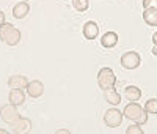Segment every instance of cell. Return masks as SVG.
Here are the masks:
<instances>
[{
    "label": "cell",
    "instance_id": "1",
    "mask_svg": "<svg viewBox=\"0 0 157 134\" xmlns=\"http://www.w3.org/2000/svg\"><path fill=\"white\" fill-rule=\"evenodd\" d=\"M123 115L127 120L138 123V125H145L148 122V112L145 111V107H141L137 101H130L123 111Z\"/></svg>",
    "mask_w": 157,
    "mask_h": 134
},
{
    "label": "cell",
    "instance_id": "2",
    "mask_svg": "<svg viewBox=\"0 0 157 134\" xmlns=\"http://www.w3.org/2000/svg\"><path fill=\"white\" fill-rule=\"evenodd\" d=\"M0 41L8 44V46H16L21 41V32L19 29H16L13 24L5 22L0 27Z\"/></svg>",
    "mask_w": 157,
    "mask_h": 134
},
{
    "label": "cell",
    "instance_id": "3",
    "mask_svg": "<svg viewBox=\"0 0 157 134\" xmlns=\"http://www.w3.org/2000/svg\"><path fill=\"white\" fill-rule=\"evenodd\" d=\"M116 84V76L113 73L112 68H101L98 73V85L101 87V90H107V88H113Z\"/></svg>",
    "mask_w": 157,
    "mask_h": 134
},
{
    "label": "cell",
    "instance_id": "4",
    "mask_svg": "<svg viewBox=\"0 0 157 134\" xmlns=\"http://www.w3.org/2000/svg\"><path fill=\"white\" fill-rule=\"evenodd\" d=\"M0 117H2V120H3L5 123H8V125L13 126L21 118V114L17 112V106L10 103V104L2 106V109H0Z\"/></svg>",
    "mask_w": 157,
    "mask_h": 134
},
{
    "label": "cell",
    "instance_id": "5",
    "mask_svg": "<svg viewBox=\"0 0 157 134\" xmlns=\"http://www.w3.org/2000/svg\"><path fill=\"white\" fill-rule=\"evenodd\" d=\"M140 63H141V57L135 51H129L123 54V57H121V66L124 70H135L140 66Z\"/></svg>",
    "mask_w": 157,
    "mask_h": 134
},
{
    "label": "cell",
    "instance_id": "6",
    "mask_svg": "<svg viewBox=\"0 0 157 134\" xmlns=\"http://www.w3.org/2000/svg\"><path fill=\"white\" fill-rule=\"evenodd\" d=\"M123 117H124L123 112H120L118 109L112 107V109L105 111V114H104V123H105L109 128H116V126L121 125Z\"/></svg>",
    "mask_w": 157,
    "mask_h": 134
},
{
    "label": "cell",
    "instance_id": "7",
    "mask_svg": "<svg viewBox=\"0 0 157 134\" xmlns=\"http://www.w3.org/2000/svg\"><path fill=\"white\" fill-rule=\"evenodd\" d=\"M25 90H27L30 98H39V96H43V93H44V84L41 80H32V82H29V85L25 87Z\"/></svg>",
    "mask_w": 157,
    "mask_h": 134
},
{
    "label": "cell",
    "instance_id": "8",
    "mask_svg": "<svg viewBox=\"0 0 157 134\" xmlns=\"http://www.w3.org/2000/svg\"><path fill=\"white\" fill-rule=\"evenodd\" d=\"M30 131H32V122L29 118L21 117L17 122L13 125V132L14 134H25V132H30Z\"/></svg>",
    "mask_w": 157,
    "mask_h": 134
},
{
    "label": "cell",
    "instance_id": "9",
    "mask_svg": "<svg viewBox=\"0 0 157 134\" xmlns=\"http://www.w3.org/2000/svg\"><path fill=\"white\" fill-rule=\"evenodd\" d=\"M99 35V25L94 21H88L83 25V36L86 39H96Z\"/></svg>",
    "mask_w": 157,
    "mask_h": 134
},
{
    "label": "cell",
    "instance_id": "10",
    "mask_svg": "<svg viewBox=\"0 0 157 134\" xmlns=\"http://www.w3.org/2000/svg\"><path fill=\"white\" fill-rule=\"evenodd\" d=\"M101 44L105 49H112L118 44V33L116 32H105L101 38Z\"/></svg>",
    "mask_w": 157,
    "mask_h": 134
},
{
    "label": "cell",
    "instance_id": "11",
    "mask_svg": "<svg viewBox=\"0 0 157 134\" xmlns=\"http://www.w3.org/2000/svg\"><path fill=\"white\" fill-rule=\"evenodd\" d=\"M8 103L14 106H22L25 103V93L22 91V88H11L8 95Z\"/></svg>",
    "mask_w": 157,
    "mask_h": 134
},
{
    "label": "cell",
    "instance_id": "12",
    "mask_svg": "<svg viewBox=\"0 0 157 134\" xmlns=\"http://www.w3.org/2000/svg\"><path fill=\"white\" fill-rule=\"evenodd\" d=\"M30 13V5L27 2H19L13 6V16L16 19H24Z\"/></svg>",
    "mask_w": 157,
    "mask_h": 134
},
{
    "label": "cell",
    "instance_id": "13",
    "mask_svg": "<svg viewBox=\"0 0 157 134\" xmlns=\"http://www.w3.org/2000/svg\"><path fill=\"white\" fill-rule=\"evenodd\" d=\"M8 85H10V88H25L29 85V79L25 77V76H21V74H17V76H11L10 79H8Z\"/></svg>",
    "mask_w": 157,
    "mask_h": 134
},
{
    "label": "cell",
    "instance_id": "14",
    "mask_svg": "<svg viewBox=\"0 0 157 134\" xmlns=\"http://www.w3.org/2000/svg\"><path fill=\"white\" fill-rule=\"evenodd\" d=\"M104 98H105V101L112 106H118L121 103V95L113 88H107V90H104Z\"/></svg>",
    "mask_w": 157,
    "mask_h": 134
},
{
    "label": "cell",
    "instance_id": "15",
    "mask_svg": "<svg viewBox=\"0 0 157 134\" xmlns=\"http://www.w3.org/2000/svg\"><path fill=\"white\" fill-rule=\"evenodd\" d=\"M143 21L149 27H157V10H154V8L143 10Z\"/></svg>",
    "mask_w": 157,
    "mask_h": 134
},
{
    "label": "cell",
    "instance_id": "16",
    "mask_svg": "<svg viewBox=\"0 0 157 134\" xmlns=\"http://www.w3.org/2000/svg\"><path fill=\"white\" fill-rule=\"evenodd\" d=\"M124 96L127 98V101H138L141 98V90L135 85H127L124 88Z\"/></svg>",
    "mask_w": 157,
    "mask_h": 134
},
{
    "label": "cell",
    "instance_id": "17",
    "mask_svg": "<svg viewBox=\"0 0 157 134\" xmlns=\"http://www.w3.org/2000/svg\"><path fill=\"white\" fill-rule=\"evenodd\" d=\"M72 6H74V10H77L78 13H83V11L88 10L90 2H88V0H72Z\"/></svg>",
    "mask_w": 157,
    "mask_h": 134
},
{
    "label": "cell",
    "instance_id": "18",
    "mask_svg": "<svg viewBox=\"0 0 157 134\" xmlns=\"http://www.w3.org/2000/svg\"><path fill=\"white\" fill-rule=\"evenodd\" d=\"M145 111H146L148 114H152V115L157 114V98H151V99L146 101V104H145Z\"/></svg>",
    "mask_w": 157,
    "mask_h": 134
},
{
    "label": "cell",
    "instance_id": "19",
    "mask_svg": "<svg viewBox=\"0 0 157 134\" xmlns=\"http://www.w3.org/2000/svg\"><path fill=\"white\" fill-rule=\"evenodd\" d=\"M126 134H145V131L141 129V126L137 123V125H132L126 129Z\"/></svg>",
    "mask_w": 157,
    "mask_h": 134
},
{
    "label": "cell",
    "instance_id": "20",
    "mask_svg": "<svg viewBox=\"0 0 157 134\" xmlns=\"http://www.w3.org/2000/svg\"><path fill=\"white\" fill-rule=\"evenodd\" d=\"M143 10H146V8H154L157 10V0H143Z\"/></svg>",
    "mask_w": 157,
    "mask_h": 134
},
{
    "label": "cell",
    "instance_id": "21",
    "mask_svg": "<svg viewBox=\"0 0 157 134\" xmlns=\"http://www.w3.org/2000/svg\"><path fill=\"white\" fill-rule=\"evenodd\" d=\"M3 24H5V13L0 10V27H2Z\"/></svg>",
    "mask_w": 157,
    "mask_h": 134
},
{
    "label": "cell",
    "instance_id": "22",
    "mask_svg": "<svg viewBox=\"0 0 157 134\" xmlns=\"http://www.w3.org/2000/svg\"><path fill=\"white\" fill-rule=\"evenodd\" d=\"M152 43H154V46H157V32L152 35Z\"/></svg>",
    "mask_w": 157,
    "mask_h": 134
},
{
    "label": "cell",
    "instance_id": "23",
    "mask_svg": "<svg viewBox=\"0 0 157 134\" xmlns=\"http://www.w3.org/2000/svg\"><path fill=\"white\" fill-rule=\"evenodd\" d=\"M57 132H58V134H69V131H68V129H58Z\"/></svg>",
    "mask_w": 157,
    "mask_h": 134
},
{
    "label": "cell",
    "instance_id": "24",
    "mask_svg": "<svg viewBox=\"0 0 157 134\" xmlns=\"http://www.w3.org/2000/svg\"><path fill=\"white\" fill-rule=\"evenodd\" d=\"M152 55H157V46H152Z\"/></svg>",
    "mask_w": 157,
    "mask_h": 134
},
{
    "label": "cell",
    "instance_id": "25",
    "mask_svg": "<svg viewBox=\"0 0 157 134\" xmlns=\"http://www.w3.org/2000/svg\"><path fill=\"white\" fill-rule=\"evenodd\" d=\"M0 134H6V129H0Z\"/></svg>",
    "mask_w": 157,
    "mask_h": 134
},
{
    "label": "cell",
    "instance_id": "26",
    "mask_svg": "<svg viewBox=\"0 0 157 134\" xmlns=\"http://www.w3.org/2000/svg\"><path fill=\"white\" fill-rule=\"evenodd\" d=\"M21 2H30V0H21Z\"/></svg>",
    "mask_w": 157,
    "mask_h": 134
}]
</instances>
